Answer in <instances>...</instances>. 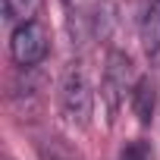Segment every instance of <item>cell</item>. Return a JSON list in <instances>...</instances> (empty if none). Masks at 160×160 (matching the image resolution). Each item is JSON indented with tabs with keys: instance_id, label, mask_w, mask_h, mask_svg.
<instances>
[{
	"instance_id": "1",
	"label": "cell",
	"mask_w": 160,
	"mask_h": 160,
	"mask_svg": "<svg viewBox=\"0 0 160 160\" xmlns=\"http://www.w3.org/2000/svg\"><path fill=\"white\" fill-rule=\"evenodd\" d=\"M60 110L66 116L69 126L75 129H85L91 122V113H94V88H91V78H88V69L85 63L72 60L60 78Z\"/></svg>"
},
{
	"instance_id": "4",
	"label": "cell",
	"mask_w": 160,
	"mask_h": 160,
	"mask_svg": "<svg viewBox=\"0 0 160 160\" xmlns=\"http://www.w3.org/2000/svg\"><path fill=\"white\" fill-rule=\"evenodd\" d=\"M141 44L151 63H160V0H151L141 19Z\"/></svg>"
},
{
	"instance_id": "3",
	"label": "cell",
	"mask_w": 160,
	"mask_h": 160,
	"mask_svg": "<svg viewBox=\"0 0 160 160\" xmlns=\"http://www.w3.org/2000/svg\"><path fill=\"white\" fill-rule=\"evenodd\" d=\"M132 60L126 57V53H119V50H113L110 57H107V66H104V85H101V91H104V98H107V107L110 110H116L119 107V101L126 98V91L132 94Z\"/></svg>"
},
{
	"instance_id": "2",
	"label": "cell",
	"mask_w": 160,
	"mask_h": 160,
	"mask_svg": "<svg viewBox=\"0 0 160 160\" xmlns=\"http://www.w3.org/2000/svg\"><path fill=\"white\" fill-rule=\"evenodd\" d=\"M47 50H50V35H47V28H44L38 19L22 22V25L13 28L10 53H13V60H16L19 66H25V69L38 66V63L47 57Z\"/></svg>"
},
{
	"instance_id": "5",
	"label": "cell",
	"mask_w": 160,
	"mask_h": 160,
	"mask_svg": "<svg viewBox=\"0 0 160 160\" xmlns=\"http://www.w3.org/2000/svg\"><path fill=\"white\" fill-rule=\"evenodd\" d=\"M157 110V82L154 78H138L132 88V113L138 116V122H151Z\"/></svg>"
},
{
	"instance_id": "7",
	"label": "cell",
	"mask_w": 160,
	"mask_h": 160,
	"mask_svg": "<svg viewBox=\"0 0 160 160\" xmlns=\"http://www.w3.org/2000/svg\"><path fill=\"white\" fill-rule=\"evenodd\" d=\"M38 154H41V160H78V154H75L63 138H57V135L44 138V141L38 144Z\"/></svg>"
},
{
	"instance_id": "6",
	"label": "cell",
	"mask_w": 160,
	"mask_h": 160,
	"mask_svg": "<svg viewBox=\"0 0 160 160\" xmlns=\"http://www.w3.org/2000/svg\"><path fill=\"white\" fill-rule=\"evenodd\" d=\"M38 7H41V0H3V19L16 22V25L32 22L35 13H38Z\"/></svg>"
}]
</instances>
